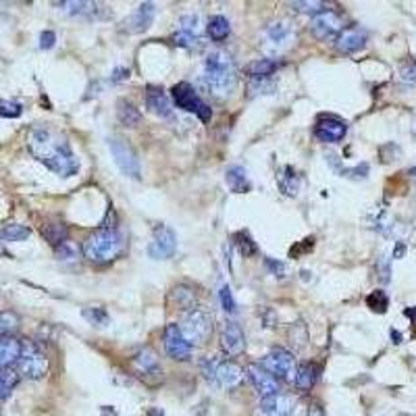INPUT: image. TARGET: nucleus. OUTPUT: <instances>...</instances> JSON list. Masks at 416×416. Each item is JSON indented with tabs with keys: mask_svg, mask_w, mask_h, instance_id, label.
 I'll list each match as a JSON object with an SVG mask.
<instances>
[{
	"mask_svg": "<svg viewBox=\"0 0 416 416\" xmlns=\"http://www.w3.org/2000/svg\"><path fill=\"white\" fill-rule=\"evenodd\" d=\"M28 148L34 154V158H38L42 165H46L52 173L61 177H71L79 171V160L71 150L69 142L52 129H32L28 138Z\"/></svg>",
	"mask_w": 416,
	"mask_h": 416,
	"instance_id": "1",
	"label": "nucleus"
},
{
	"mask_svg": "<svg viewBox=\"0 0 416 416\" xmlns=\"http://www.w3.org/2000/svg\"><path fill=\"white\" fill-rule=\"evenodd\" d=\"M200 81L208 90V94L217 98H227L237 85V67L227 50H213L206 54L202 63Z\"/></svg>",
	"mask_w": 416,
	"mask_h": 416,
	"instance_id": "2",
	"label": "nucleus"
},
{
	"mask_svg": "<svg viewBox=\"0 0 416 416\" xmlns=\"http://www.w3.org/2000/svg\"><path fill=\"white\" fill-rule=\"evenodd\" d=\"M123 250V237L117 229L100 227L96 229L88 239L83 242V256L92 265H107L113 263L114 258Z\"/></svg>",
	"mask_w": 416,
	"mask_h": 416,
	"instance_id": "3",
	"label": "nucleus"
},
{
	"mask_svg": "<svg viewBox=\"0 0 416 416\" xmlns=\"http://www.w3.org/2000/svg\"><path fill=\"white\" fill-rule=\"evenodd\" d=\"M294 42H296V30L285 19H277V21L266 23L261 32V46L271 57H275V54L279 57L281 52L290 50L294 46Z\"/></svg>",
	"mask_w": 416,
	"mask_h": 416,
	"instance_id": "4",
	"label": "nucleus"
},
{
	"mask_svg": "<svg viewBox=\"0 0 416 416\" xmlns=\"http://www.w3.org/2000/svg\"><path fill=\"white\" fill-rule=\"evenodd\" d=\"M179 329H182V333L188 340L189 345L191 343L194 345H202V343H206V340L213 333V319H210V314L204 308L196 306V308H191V310H188L184 314Z\"/></svg>",
	"mask_w": 416,
	"mask_h": 416,
	"instance_id": "5",
	"label": "nucleus"
},
{
	"mask_svg": "<svg viewBox=\"0 0 416 416\" xmlns=\"http://www.w3.org/2000/svg\"><path fill=\"white\" fill-rule=\"evenodd\" d=\"M171 98H173V102H175V107L177 109H182V111H186V113L196 114L200 121H210V117H213V111H210V107L198 96V92H196V88L188 83V81H182V83H175L173 88H171Z\"/></svg>",
	"mask_w": 416,
	"mask_h": 416,
	"instance_id": "6",
	"label": "nucleus"
},
{
	"mask_svg": "<svg viewBox=\"0 0 416 416\" xmlns=\"http://www.w3.org/2000/svg\"><path fill=\"white\" fill-rule=\"evenodd\" d=\"M261 367L265 371H268L277 381H285V383H294L296 371H298V364H296L294 354L287 352L285 347H273L265 358H263V364Z\"/></svg>",
	"mask_w": 416,
	"mask_h": 416,
	"instance_id": "7",
	"label": "nucleus"
},
{
	"mask_svg": "<svg viewBox=\"0 0 416 416\" xmlns=\"http://www.w3.org/2000/svg\"><path fill=\"white\" fill-rule=\"evenodd\" d=\"M17 369H19L17 371L19 377L38 381V379L46 377V373H48V358L44 356V352L36 343L25 341L23 350H21V356L17 360Z\"/></svg>",
	"mask_w": 416,
	"mask_h": 416,
	"instance_id": "8",
	"label": "nucleus"
},
{
	"mask_svg": "<svg viewBox=\"0 0 416 416\" xmlns=\"http://www.w3.org/2000/svg\"><path fill=\"white\" fill-rule=\"evenodd\" d=\"M109 148H111V154H113L114 165L121 169V173L125 177L140 179L142 167H140V158H138L136 150L121 138H109Z\"/></svg>",
	"mask_w": 416,
	"mask_h": 416,
	"instance_id": "9",
	"label": "nucleus"
},
{
	"mask_svg": "<svg viewBox=\"0 0 416 416\" xmlns=\"http://www.w3.org/2000/svg\"><path fill=\"white\" fill-rule=\"evenodd\" d=\"M310 30L319 40H335L343 30V17L333 8H325L310 19Z\"/></svg>",
	"mask_w": 416,
	"mask_h": 416,
	"instance_id": "10",
	"label": "nucleus"
},
{
	"mask_svg": "<svg viewBox=\"0 0 416 416\" xmlns=\"http://www.w3.org/2000/svg\"><path fill=\"white\" fill-rule=\"evenodd\" d=\"M177 250V235L175 231L167 225H156L152 231V242L148 246V254L154 261L171 258Z\"/></svg>",
	"mask_w": 416,
	"mask_h": 416,
	"instance_id": "11",
	"label": "nucleus"
},
{
	"mask_svg": "<svg viewBox=\"0 0 416 416\" xmlns=\"http://www.w3.org/2000/svg\"><path fill=\"white\" fill-rule=\"evenodd\" d=\"M347 133V125L341 121L340 117L325 114L316 121L314 125V138L323 144H340Z\"/></svg>",
	"mask_w": 416,
	"mask_h": 416,
	"instance_id": "12",
	"label": "nucleus"
},
{
	"mask_svg": "<svg viewBox=\"0 0 416 416\" xmlns=\"http://www.w3.org/2000/svg\"><path fill=\"white\" fill-rule=\"evenodd\" d=\"M165 352H167L169 358H173L177 362H186L191 356V345L184 338L177 323H169L167 329H165Z\"/></svg>",
	"mask_w": 416,
	"mask_h": 416,
	"instance_id": "13",
	"label": "nucleus"
},
{
	"mask_svg": "<svg viewBox=\"0 0 416 416\" xmlns=\"http://www.w3.org/2000/svg\"><path fill=\"white\" fill-rule=\"evenodd\" d=\"M246 375L250 379L252 387L256 389V393L261 396V400L281 393V381H277V379L273 377L268 371H265L261 364H248Z\"/></svg>",
	"mask_w": 416,
	"mask_h": 416,
	"instance_id": "14",
	"label": "nucleus"
},
{
	"mask_svg": "<svg viewBox=\"0 0 416 416\" xmlns=\"http://www.w3.org/2000/svg\"><path fill=\"white\" fill-rule=\"evenodd\" d=\"M154 15H156L154 4H152V2H142L127 19L121 21V28H119V30H121L123 34H142V32H146L152 25Z\"/></svg>",
	"mask_w": 416,
	"mask_h": 416,
	"instance_id": "15",
	"label": "nucleus"
},
{
	"mask_svg": "<svg viewBox=\"0 0 416 416\" xmlns=\"http://www.w3.org/2000/svg\"><path fill=\"white\" fill-rule=\"evenodd\" d=\"M131 367H133V371H136L138 377L148 381V383H156L158 379L162 377V369H160V364H158V358H156V354L152 352L150 347L140 350V352L133 356Z\"/></svg>",
	"mask_w": 416,
	"mask_h": 416,
	"instance_id": "16",
	"label": "nucleus"
},
{
	"mask_svg": "<svg viewBox=\"0 0 416 416\" xmlns=\"http://www.w3.org/2000/svg\"><path fill=\"white\" fill-rule=\"evenodd\" d=\"M367 46V32L358 25L354 28H343L340 36L335 38V48L341 54H354Z\"/></svg>",
	"mask_w": 416,
	"mask_h": 416,
	"instance_id": "17",
	"label": "nucleus"
},
{
	"mask_svg": "<svg viewBox=\"0 0 416 416\" xmlns=\"http://www.w3.org/2000/svg\"><path fill=\"white\" fill-rule=\"evenodd\" d=\"M294 410V400L285 393L263 398L256 406V416H290Z\"/></svg>",
	"mask_w": 416,
	"mask_h": 416,
	"instance_id": "18",
	"label": "nucleus"
},
{
	"mask_svg": "<svg viewBox=\"0 0 416 416\" xmlns=\"http://www.w3.org/2000/svg\"><path fill=\"white\" fill-rule=\"evenodd\" d=\"M221 347L227 356H239L246 347V338H244V331L239 329L237 323L233 321H227L223 325V331H221Z\"/></svg>",
	"mask_w": 416,
	"mask_h": 416,
	"instance_id": "19",
	"label": "nucleus"
},
{
	"mask_svg": "<svg viewBox=\"0 0 416 416\" xmlns=\"http://www.w3.org/2000/svg\"><path fill=\"white\" fill-rule=\"evenodd\" d=\"M144 98H146V107H148V111H150L152 114L162 117V119H169V117L173 114L171 100H169V96L165 94L162 88H158V85H148Z\"/></svg>",
	"mask_w": 416,
	"mask_h": 416,
	"instance_id": "20",
	"label": "nucleus"
},
{
	"mask_svg": "<svg viewBox=\"0 0 416 416\" xmlns=\"http://www.w3.org/2000/svg\"><path fill=\"white\" fill-rule=\"evenodd\" d=\"M215 381L217 385L225 387V389H235L242 381H244V369L235 362H217V371H215Z\"/></svg>",
	"mask_w": 416,
	"mask_h": 416,
	"instance_id": "21",
	"label": "nucleus"
},
{
	"mask_svg": "<svg viewBox=\"0 0 416 416\" xmlns=\"http://www.w3.org/2000/svg\"><path fill=\"white\" fill-rule=\"evenodd\" d=\"M21 350H23V341L13 335H0V371H6L13 364H17Z\"/></svg>",
	"mask_w": 416,
	"mask_h": 416,
	"instance_id": "22",
	"label": "nucleus"
},
{
	"mask_svg": "<svg viewBox=\"0 0 416 416\" xmlns=\"http://www.w3.org/2000/svg\"><path fill=\"white\" fill-rule=\"evenodd\" d=\"M63 13L71 15V17H90V19H100V4L98 2H83V0H63V2H54Z\"/></svg>",
	"mask_w": 416,
	"mask_h": 416,
	"instance_id": "23",
	"label": "nucleus"
},
{
	"mask_svg": "<svg viewBox=\"0 0 416 416\" xmlns=\"http://www.w3.org/2000/svg\"><path fill=\"white\" fill-rule=\"evenodd\" d=\"M279 65H281V63L275 61V59H256V61H252V63L246 67V73L250 77V81H252V79H268V77L279 69Z\"/></svg>",
	"mask_w": 416,
	"mask_h": 416,
	"instance_id": "24",
	"label": "nucleus"
},
{
	"mask_svg": "<svg viewBox=\"0 0 416 416\" xmlns=\"http://www.w3.org/2000/svg\"><path fill=\"white\" fill-rule=\"evenodd\" d=\"M225 182H227L229 189H231V191H235V194H244V191H248V189H250V177H248V171H246L244 167H239V165L229 167L227 173H225Z\"/></svg>",
	"mask_w": 416,
	"mask_h": 416,
	"instance_id": "25",
	"label": "nucleus"
},
{
	"mask_svg": "<svg viewBox=\"0 0 416 416\" xmlns=\"http://www.w3.org/2000/svg\"><path fill=\"white\" fill-rule=\"evenodd\" d=\"M319 367L314 364V362H304L298 367V371H296V379H294V383H296V387L300 389V391H308V389H312L314 387V383H316V379H319Z\"/></svg>",
	"mask_w": 416,
	"mask_h": 416,
	"instance_id": "26",
	"label": "nucleus"
},
{
	"mask_svg": "<svg viewBox=\"0 0 416 416\" xmlns=\"http://www.w3.org/2000/svg\"><path fill=\"white\" fill-rule=\"evenodd\" d=\"M117 119H119V123L125 125V127H136V125L142 121V113L136 109L133 102L121 98V100H117Z\"/></svg>",
	"mask_w": 416,
	"mask_h": 416,
	"instance_id": "27",
	"label": "nucleus"
},
{
	"mask_svg": "<svg viewBox=\"0 0 416 416\" xmlns=\"http://www.w3.org/2000/svg\"><path fill=\"white\" fill-rule=\"evenodd\" d=\"M171 302H173V306L177 310H184V312L196 308V292H194V287H189V285H177V287H173Z\"/></svg>",
	"mask_w": 416,
	"mask_h": 416,
	"instance_id": "28",
	"label": "nucleus"
},
{
	"mask_svg": "<svg viewBox=\"0 0 416 416\" xmlns=\"http://www.w3.org/2000/svg\"><path fill=\"white\" fill-rule=\"evenodd\" d=\"M42 235L46 237V242L50 246H59L63 244L65 239H69V229L63 221H48L46 225H42Z\"/></svg>",
	"mask_w": 416,
	"mask_h": 416,
	"instance_id": "29",
	"label": "nucleus"
},
{
	"mask_svg": "<svg viewBox=\"0 0 416 416\" xmlns=\"http://www.w3.org/2000/svg\"><path fill=\"white\" fill-rule=\"evenodd\" d=\"M277 184H279V189L285 194V196H298V189H300V175L294 171V167H283V171L277 175Z\"/></svg>",
	"mask_w": 416,
	"mask_h": 416,
	"instance_id": "30",
	"label": "nucleus"
},
{
	"mask_svg": "<svg viewBox=\"0 0 416 416\" xmlns=\"http://www.w3.org/2000/svg\"><path fill=\"white\" fill-rule=\"evenodd\" d=\"M206 32H208L210 40H215V42H223V40L229 36V32H231V25H229L227 17H223V15H215V17H210L208 25H206Z\"/></svg>",
	"mask_w": 416,
	"mask_h": 416,
	"instance_id": "31",
	"label": "nucleus"
},
{
	"mask_svg": "<svg viewBox=\"0 0 416 416\" xmlns=\"http://www.w3.org/2000/svg\"><path fill=\"white\" fill-rule=\"evenodd\" d=\"M30 235H32L30 227H25L21 223H8V225H4V227L0 229V237L4 242H23Z\"/></svg>",
	"mask_w": 416,
	"mask_h": 416,
	"instance_id": "32",
	"label": "nucleus"
},
{
	"mask_svg": "<svg viewBox=\"0 0 416 416\" xmlns=\"http://www.w3.org/2000/svg\"><path fill=\"white\" fill-rule=\"evenodd\" d=\"M19 373H15V371H11V369H6V371H0V402H4L11 393H13V389L17 387V383H19Z\"/></svg>",
	"mask_w": 416,
	"mask_h": 416,
	"instance_id": "33",
	"label": "nucleus"
},
{
	"mask_svg": "<svg viewBox=\"0 0 416 416\" xmlns=\"http://www.w3.org/2000/svg\"><path fill=\"white\" fill-rule=\"evenodd\" d=\"M21 325V319L15 310H0V333L2 335H11L13 331H17Z\"/></svg>",
	"mask_w": 416,
	"mask_h": 416,
	"instance_id": "34",
	"label": "nucleus"
},
{
	"mask_svg": "<svg viewBox=\"0 0 416 416\" xmlns=\"http://www.w3.org/2000/svg\"><path fill=\"white\" fill-rule=\"evenodd\" d=\"M83 319L90 325H96V327L109 325V312L105 308H100V306H88V308H83Z\"/></svg>",
	"mask_w": 416,
	"mask_h": 416,
	"instance_id": "35",
	"label": "nucleus"
},
{
	"mask_svg": "<svg viewBox=\"0 0 416 416\" xmlns=\"http://www.w3.org/2000/svg\"><path fill=\"white\" fill-rule=\"evenodd\" d=\"M54 252H57V258L61 263H76L77 258H79V248H77L71 239H65L63 244H59L54 248Z\"/></svg>",
	"mask_w": 416,
	"mask_h": 416,
	"instance_id": "36",
	"label": "nucleus"
},
{
	"mask_svg": "<svg viewBox=\"0 0 416 416\" xmlns=\"http://www.w3.org/2000/svg\"><path fill=\"white\" fill-rule=\"evenodd\" d=\"M235 246H237V250H239V254H242L244 258L254 256V254L258 252L256 244L252 242V237H250L246 231H239V233L235 235Z\"/></svg>",
	"mask_w": 416,
	"mask_h": 416,
	"instance_id": "37",
	"label": "nucleus"
},
{
	"mask_svg": "<svg viewBox=\"0 0 416 416\" xmlns=\"http://www.w3.org/2000/svg\"><path fill=\"white\" fill-rule=\"evenodd\" d=\"M177 32H184V34H189L194 38H200V17L189 13V15H184L179 19V30Z\"/></svg>",
	"mask_w": 416,
	"mask_h": 416,
	"instance_id": "38",
	"label": "nucleus"
},
{
	"mask_svg": "<svg viewBox=\"0 0 416 416\" xmlns=\"http://www.w3.org/2000/svg\"><path fill=\"white\" fill-rule=\"evenodd\" d=\"M367 306H369L373 312L383 314V312L387 310V306H389V298H387V294H385L383 290H375L373 294H369V298H367Z\"/></svg>",
	"mask_w": 416,
	"mask_h": 416,
	"instance_id": "39",
	"label": "nucleus"
},
{
	"mask_svg": "<svg viewBox=\"0 0 416 416\" xmlns=\"http://www.w3.org/2000/svg\"><path fill=\"white\" fill-rule=\"evenodd\" d=\"M290 6H292V11H296V13H302V15H316V13H321V11H325V2H319V0H306V2H290Z\"/></svg>",
	"mask_w": 416,
	"mask_h": 416,
	"instance_id": "40",
	"label": "nucleus"
},
{
	"mask_svg": "<svg viewBox=\"0 0 416 416\" xmlns=\"http://www.w3.org/2000/svg\"><path fill=\"white\" fill-rule=\"evenodd\" d=\"M275 81L271 79H252L248 90H250V96H258V94H273L275 92Z\"/></svg>",
	"mask_w": 416,
	"mask_h": 416,
	"instance_id": "41",
	"label": "nucleus"
},
{
	"mask_svg": "<svg viewBox=\"0 0 416 416\" xmlns=\"http://www.w3.org/2000/svg\"><path fill=\"white\" fill-rule=\"evenodd\" d=\"M23 113V107L17 100H0V117L4 119H17Z\"/></svg>",
	"mask_w": 416,
	"mask_h": 416,
	"instance_id": "42",
	"label": "nucleus"
},
{
	"mask_svg": "<svg viewBox=\"0 0 416 416\" xmlns=\"http://www.w3.org/2000/svg\"><path fill=\"white\" fill-rule=\"evenodd\" d=\"M219 300H221V306H223V310L229 312V314H235V310H237V304L233 300V294H231V287L229 285H223L221 287V292H219Z\"/></svg>",
	"mask_w": 416,
	"mask_h": 416,
	"instance_id": "43",
	"label": "nucleus"
},
{
	"mask_svg": "<svg viewBox=\"0 0 416 416\" xmlns=\"http://www.w3.org/2000/svg\"><path fill=\"white\" fill-rule=\"evenodd\" d=\"M54 42H57V34H54V32L46 30V32L40 34V48H42V50H50V48L54 46Z\"/></svg>",
	"mask_w": 416,
	"mask_h": 416,
	"instance_id": "44",
	"label": "nucleus"
},
{
	"mask_svg": "<svg viewBox=\"0 0 416 416\" xmlns=\"http://www.w3.org/2000/svg\"><path fill=\"white\" fill-rule=\"evenodd\" d=\"M400 77H402V81H406V83H416V65L415 63H410V65H404V67L400 69Z\"/></svg>",
	"mask_w": 416,
	"mask_h": 416,
	"instance_id": "45",
	"label": "nucleus"
},
{
	"mask_svg": "<svg viewBox=\"0 0 416 416\" xmlns=\"http://www.w3.org/2000/svg\"><path fill=\"white\" fill-rule=\"evenodd\" d=\"M266 268L275 275V277H285V265L279 263V261H273V258H266L265 261Z\"/></svg>",
	"mask_w": 416,
	"mask_h": 416,
	"instance_id": "46",
	"label": "nucleus"
},
{
	"mask_svg": "<svg viewBox=\"0 0 416 416\" xmlns=\"http://www.w3.org/2000/svg\"><path fill=\"white\" fill-rule=\"evenodd\" d=\"M125 79H129V69L127 67H117L113 71V76H111V81L119 83V81H125Z\"/></svg>",
	"mask_w": 416,
	"mask_h": 416,
	"instance_id": "47",
	"label": "nucleus"
},
{
	"mask_svg": "<svg viewBox=\"0 0 416 416\" xmlns=\"http://www.w3.org/2000/svg\"><path fill=\"white\" fill-rule=\"evenodd\" d=\"M312 246H314V239H312V237H308V239H304V252H306V250H308V248H310V250H312ZM298 252H300V250H292V252H290V254H292V256H298Z\"/></svg>",
	"mask_w": 416,
	"mask_h": 416,
	"instance_id": "48",
	"label": "nucleus"
},
{
	"mask_svg": "<svg viewBox=\"0 0 416 416\" xmlns=\"http://www.w3.org/2000/svg\"><path fill=\"white\" fill-rule=\"evenodd\" d=\"M406 316H410L416 323V308H408V310H406Z\"/></svg>",
	"mask_w": 416,
	"mask_h": 416,
	"instance_id": "49",
	"label": "nucleus"
},
{
	"mask_svg": "<svg viewBox=\"0 0 416 416\" xmlns=\"http://www.w3.org/2000/svg\"><path fill=\"white\" fill-rule=\"evenodd\" d=\"M408 175H410V179L416 184V167H412V169L408 171Z\"/></svg>",
	"mask_w": 416,
	"mask_h": 416,
	"instance_id": "50",
	"label": "nucleus"
},
{
	"mask_svg": "<svg viewBox=\"0 0 416 416\" xmlns=\"http://www.w3.org/2000/svg\"><path fill=\"white\" fill-rule=\"evenodd\" d=\"M0 256H8V252L4 250V246H2V244H0Z\"/></svg>",
	"mask_w": 416,
	"mask_h": 416,
	"instance_id": "51",
	"label": "nucleus"
},
{
	"mask_svg": "<svg viewBox=\"0 0 416 416\" xmlns=\"http://www.w3.org/2000/svg\"><path fill=\"white\" fill-rule=\"evenodd\" d=\"M415 133H416V127H415Z\"/></svg>",
	"mask_w": 416,
	"mask_h": 416,
	"instance_id": "52",
	"label": "nucleus"
},
{
	"mask_svg": "<svg viewBox=\"0 0 416 416\" xmlns=\"http://www.w3.org/2000/svg\"><path fill=\"white\" fill-rule=\"evenodd\" d=\"M402 416H408V415H402Z\"/></svg>",
	"mask_w": 416,
	"mask_h": 416,
	"instance_id": "53",
	"label": "nucleus"
}]
</instances>
